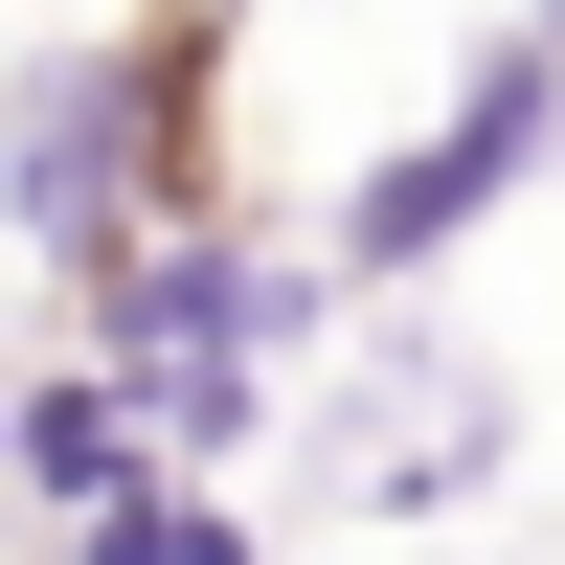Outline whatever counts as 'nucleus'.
Returning <instances> with one entry per match:
<instances>
[{
  "label": "nucleus",
  "instance_id": "4",
  "mask_svg": "<svg viewBox=\"0 0 565 565\" xmlns=\"http://www.w3.org/2000/svg\"><path fill=\"white\" fill-rule=\"evenodd\" d=\"M498 452H521V407H498V362L476 340H362V385H340V498L362 521H452V498H498Z\"/></svg>",
  "mask_w": 565,
  "mask_h": 565
},
{
  "label": "nucleus",
  "instance_id": "5",
  "mask_svg": "<svg viewBox=\"0 0 565 565\" xmlns=\"http://www.w3.org/2000/svg\"><path fill=\"white\" fill-rule=\"evenodd\" d=\"M114 476H136V407L90 385V362H0V498H23V521H90Z\"/></svg>",
  "mask_w": 565,
  "mask_h": 565
},
{
  "label": "nucleus",
  "instance_id": "3",
  "mask_svg": "<svg viewBox=\"0 0 565 565\" xmlns=\"http://www.w3.org/2000/svg\"><path fill=\"white\" fill-rule=\"evenodd\" d=\"M543 159H565V45H543V23H498L476 68H452L430 114H407L385 159L340 181V204H317V271H340V295H430V271L476 249V226L521 204Z\"/></svg>",
  "mask_w": 565,
  "mask_h": 565
},
{
  "label": "nucleus",
  "instance_id": "1",
  "mask_svg": "<svg viewBox=\"0 0 565 565\" xmlns=\"http://www.w3.org/2000/svg\"><path fill=\"white\" fill-rule=\"evenodd\" d=\"M317 340H340V271H317V226H271L249 181L181 204V226H136L68 295V362L136 407V452H181V476H249Z\"/></svg>",
  "mask_w": 565,
  "mask_h": 565
},
{
  "label": "nucleus",
  "instance_id": "2",
  "mask_svg": "<svg viewBox=\"0 0 565 565\" xmlns=\"http://www.w3.org/2000/svg\"><path fill=\"white\" fill-rule=\"evenodd\" d=\"M226 204V136H204V45L181 23H68L0 68V249H45V295L136 249V226Z\"/></svg>",
  "mask_w": 565,
  "mask_h": 565
},
{
  "label": "nucleus",
  "instance_id": "6",
  "mask_svg": "<svg viewBox=\"0 0 565 565\" xmlns=\"http://www.w3.org/2000/svg\"><path fill=\"white\" fill-rule=\"evenodd\" d=\"M45 565H271V521H249L226 476H181V452H136L90 521H45Z\"/></svg>",
  "mask_w": 565,
  "mask_h": 565
},
{
  "label": "nucleus",
  "instance_id": "7",
  "mask_svg": "<svg viewBox=\"0 0 565 565\" xmlns=\"http://www.w3.org/2000/svg\"><path fill=\"white\" fill-rule=\"evenodd\" d=\"M521 23H543V45H565V0H521Z\"/></svg>",
  "mask_w": 565,
  "mask_h": 565
}]
</instances>
